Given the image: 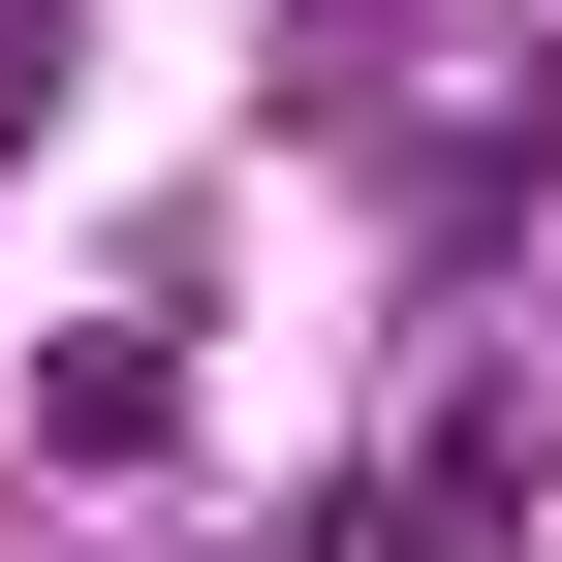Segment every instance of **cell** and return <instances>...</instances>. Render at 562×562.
I'll use <instances>...</instances> for the list:
<instances>
[{"label": "cell", "instance_id": "cell-1", "mask_svg": "<svg viewBox=\"0 0 562 562\" xmlns=\"http://www.w3.org/2000/svg\"><path fill=\"white\" fill-rule=\"evenodd\" d=\"M188 313H220L188 250L125 281V313H63V344H32V469H157V438H188Z\"/></svg>", "mask_w": 562, "mask_h": 562}, {"label": "cell", "instance_id": "cell-4", "mask_svg": "<svg viewBox=\"0 0 562 562\" xmlns=\"http://www.w3.org/2000/svg\"><path fill=\"white\" fill-rule=\"evenodd\" d=\"M281 562H406V469H344V501H313V531H281Z\"/></svg>", "mask_w": 562, "mask_h": 562}, {"label": "cell", "instance_id": "cell-3", "mask_svg": "<svg viewBox=\"0 0 562 562\" xmlns=\"http://www.w3.org/2000/svg\"><path fill=\"white\" fill-rule=\"evenodd\" d=\"M32 125H63V0H0V157H32Z\"/></svg>", "mask_w": 562, "mask_h": 562}, {"label": "cell", "instance_id": "cell-2", "mask_svg": "<svg viewBox=\"0 0 562 562\" xmlns=\"http://www.w3.org/2000/svg\"><path fill=\"white\" fill-rule=\"evenodd\" d=\"M501 531H531V438L438 406V438H406V562H501Z\"/></svg>", "mask_w": 562, "mask_h": 562}]
</instances>
